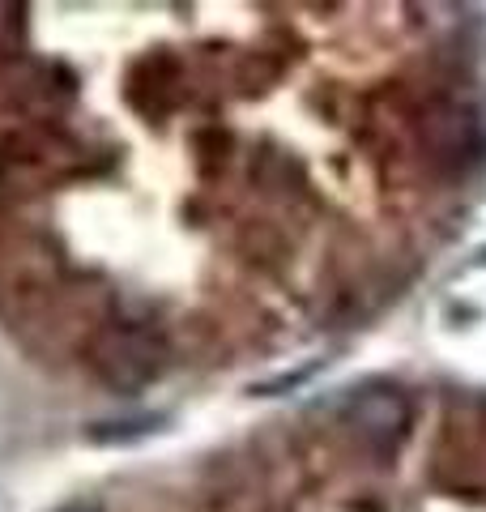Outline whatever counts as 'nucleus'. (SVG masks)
<instances>
[{
	"label": "nucleus",
	"instance_id": "20e7f679",
	"mask_svg": "<svg viewBox=\"0 0 486 512\" xmlns=\"http://www.w3.org/2000/svg\"><path fill=\"white\" fill-rule=\"evenodd\" d=\"M69 512H90V508H69Z\"/></svg>",
	"mask_w": 486,
	"mask_h": 512
},
{
	"label": "nucleus",
	"instance_id": "7ed1b4c3",
	"mask_svg": "<svg viewBox=\"0 0 486 512\" xmlns=\"http://www.w3.org/2000/svg\"><path fill=\"white\" fill-rule=\"evenodd\" d=\"M0 180H5V154H0Z\"/></svg>",
	"mask_w": 486,
	"mask_h": 512
},
{
	"label": "nucleus",
	"instance_id": "f03ea898",
	"mask_svg": "<svg viewBox=\"0 0 486 512\" xmlns=\"http://www.w3.org/2000/svg\"><path fill=\"white\" fill-rule=\"evenodd\" d=\"M405 423H410V406L401 393H359L350 397V427L359 431L367 444H393Z\"/></svg>",
	"mask_w": 486,
	"mask_h": 512
},
{
	"label": "nucleus",
	"instance_id": "f257e3e1",
	"mask_svg": "<svg viewBox=\"0 0 486 512\" xmlns=\"http://www.w3.org/2000/svg\"><path fill=\"white\" fill-rule=\"evenodd\" d=\"M162 359H167V342L162 333L145 325H111L94 338L90 363L111 389H141L145 380L158 376Z\"/></svg>",
	"mask_w": 486,
	"mask_h": 512
}]
</instances>
